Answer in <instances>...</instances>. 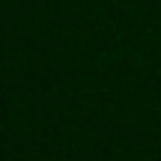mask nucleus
<instances>
[]
</instances>
